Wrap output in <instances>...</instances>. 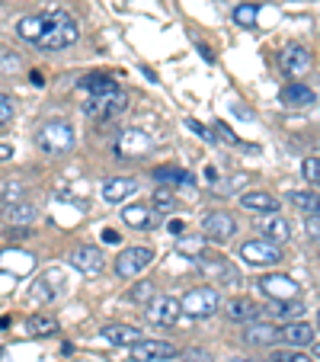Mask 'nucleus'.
I'll return each instance as SVG.
<instances>
[{
	"instance_id": "nucleus-1",
	"label": "nucleus",
	"mask_w": 320,
	"mask_h": 362,
	"mask_svg": "<svg viewBox=\"0 0 320 362\" xmlns=\"http://www.w3.org/2000/svg\"><path fill=\"white\" fill-rule=\"evenodd\" d=\"M81 39V29H77V20L61 10H48L42 13V35L35 39L39 48H48V52H61V48H71Z\"/></svg>"
},
{
	"instance_id": "nucleus-2",
	"label": "nucleus",
	"mask_w": 320,
	"mask_h": 362,
	"mask_svg": "<svg viewBox=\"0 0 320 362\" xmlns=\"http://www.w3.org/2000/svg\"><path fill=\"white\" fill-rule=\"evenodd\" d=\"M74 129H71L64 119H52V122L39 125V135H35V144H39L45 154H68L71 148H74Z\"/></svg>"
},
{
	"instance_id": "nucleus-3",
	"label": "nucleus",
	"mask_w": 320,
	"mask_h": 362,
	"mask_svg": "<svg viewBox=\"0 0 320 362\" xmlns=\"http://www.w3.org/2000/svg\"><path fill=\"white\" fill-rule=\"evenodd\" d=\"M196 269L205 276L208 282H218V286H237L240 276L237 269H234V263L227 260V257H221V253H198L196 257Z\"/></svg>"
},
{
	"instance_id": "nucleus-4",
	"label": "nucleus",
	"mask_w": 320,
	"mask_h": 362,
	"mask_svg": "<svg viewBox=\"0 0 320 362\" xmlns=\"http://www.w3.org/2000/svg\"><path fill=\"white\" fill-rule=\"evenodd\" d=\"M129 110V96L119 90V93H106V96H90L83 103V116L96 119V122H112L116 116Z\"/></svg>"
},
{
	"instance_id": "nucleus-5",
	"label": "nucleus",
	"mask_w": 320,
	"mask_h": 362,
	"mask_svg": "<svg viewBox=\"0 0 320 362\" xmlns=\"http://www.w3.org/2000/svg\"><path fill=\"white\" fill-rule=\"evenodd\" d=\"M237 257L244 263H250V267H275V263H282V250L279 244H273V240H244L237 250Z\"/></svg>"
},
{
	"instance_id": "nucleus-6",
	"label": "nucleus",
	"mask_w": 320,
	"mask_h": 362,
	"mask_svg": "<svg viewBox=\"0 0 320 362\" xmlns=\"http://www.w3.org/2000/svg\"><path fill=\"white\" fill-rule=\"evenodd\" d=\"M61 295H68V276L61 273V269H45V273H39V279L32 282V288H29V298L35 301H58Z\"/></svg>"
},
{
	"instance_id": "nucleus-7",
	"label": "nucleus",
	"mask_w": 320,
	"mask_h": 362,
	"mask_svg": "<svg viewBox=\"0 0 320 362\" xmlns=\"http://www.w3.org/2000/svg\"><path fill=\"white\" fill-rule=\"evenodd\" d=\"M183 311L189 317H208V315H215L221 308V298H218V292L211 286H202V288H189V292L183 295Z\"/></svg>"
},
{
	"instance_id": "nucleus-8",
	"label": "nucleus",
	"mask_w": 320,
	"mask_h": 362,
	"mask_svg": "<svg viewBox=\"0 0 320 362\" xmlns=\"http://www.w3.org/2000/svg\"><path fill=\"white\" fill-rule=\"evenodd\" d=\"M150 263H154V250H150V247H129V250H122L116 257V273L122 276V279H135Z\"/></svg>"
},
{
	"instance_id": "nucleus-9",
	"label": "nucleus",
	"mask_w": 320,
	"mask_h": 362,
	"mask_svg": "<svg viewBox=\"0 0 320 362\" xmlns=\"http://www.w3.org/2000/svg\"><path fill=\"white\" fill-rule=\"evenodd\" d=\"M237 234V221H234L231 212H208L202 218V238L215 240V244H225Z\"/></svg>"
},
{
	"instance_id": "nucleus-10",
	"label": "nucleus",
	"mask_w": 320,
	"mask_h": 362,
	"mask_svg": "<svg viewBox=\"0 0 320 362\" xmlns=\"http://www.w3.org/2000/svg\"><path fill=\"white\" fill-rule=\"evenodd\" d=\"M144 315H148V321L154 324V327H170V324H177V317L183 315V305H179L177 298H154L144 305Z\"/></svg>"
},
{
	"instance_id": "nucleus-11",
	"label": "nucleus",
	"mask_w": 320,
	"mask_h": 362,
	"mask_svg": "<svg viewBox=\"0 0 320 362\" xmlns=\"http://www.w3.org/2000/svg\"><path fill=\"white\" fill-rule=\"evenodd\" d=\"M116 158H141V154H148L150 151V135H144L141 129H122L116 138Z\"/></svg>"
},
{
	"instance_id": "nucleus-12",
	"label": "nucleus",
	"mask_w": 320,
	"mask_h": 362,
	"mask_svg": "<svg viewBox=\"0 0 320 362\" xmlns=\"http://www.w3.org/2000/svg\"><path fill=\"white\" fill-rule=\"evenodd\" d=\"M177 356V346L164 340H138L131 346V359L135 362H167Z\"/></svg>"
},
{
	"instance_id": "nucleus-13",
	"label": "nucleus",
	"mask_w": 320,
	"mask_h": 362,
	"mask_svg": "<svg viewBox=\"0 0 320 362\" xmlns=\"http://www.w3.org/2000/svg\"><path fill=\"white\" fill-rule=\"evenodd\" d=\"M259 292L269 295V298H279V301H288L298 295V282L285 273H273V276H263L259 279Z\"/></svg>"
},
{
	"instance_id": "nucleus-14",
	"label": "nucleus",
	"mask_w": 320,
	"mask_h": 362,
	"mask_svg": "<svg viewBox=\"0 0 320 362\" xmlns=\"http://www.w3.org/2000/svg\"><path fill=\"white\" fill-rule=\"evenodd\" d=\"M279 64H282V71H285L288 77H301V74L311 71L314 58H311V52H307L304 45H288L285 52L279 55Z\"/></svg>"
},
{
	"instance_id": "nucleus-15",
	"label": "nucleus",
	"mask_w": 320,
	"mask_h": 362,
	"mask_svg": "<svg viewBox=\"0 0 320 362\" xmlns=\"http://www.w3.org/2000/svg\"><path fill=\"white\" fill-rule=\"evenodd\" d=\"M71 267L81 269L83 276H100L102 269H106V260H102V253L96 250V247H77V250L71 253Z\"/></svg>"
},
{
	"instance_id": "nucleus-16",
	"label": "nucleus",
	"mask_w": 320,
	"mask_h": 362,
	"mask_svg": "<svg viewBox=\"0 0 320 362\" xmlns=\"http://www.w3.org/2000/svg\"><path fill=\"white\" fill-rule=\"evenodd\" d=\"M102 340L112 343V346H135L141 340V330L131 327V324H109V327H102Z\"/></svg>"
},
{
	"instance_id": "nucleus-17",
	"label": "nucleus",
	"mask_w": 320,
	"mask_h": 362,
	"mask_svg": "<svg viewBox=\"0 0 320 362\" xmlns=\"http://www.w3.org/2000/svg\"><path fill=\"white\" fill-rule=\"evenodd\" d=\"M225 311H227V317H231V321H237V324H253V321H259V317H263L266 308H259L256 301H250V298H234L231 305L225 308Z\"/></svg>"
},
{
	"instance_id": "nucleus-18",
	"label": "nucleus",
	"mask_w": 320,
	"mask_h": 362,
	"mask_svg": "<svg viewBox=\"0 0 320 362\" xmlns=\"http://www.w3.org/2000/svg\"><path fill=\"white\" fill-rule=\"evenodd\" d=\"M135 189H138V183L131 177H112V180L102 183V199H106L109 205H119L122 199H129Z\"/></svg>"
},
{
	"instance_id": "nucleus-19",
	"label": "nucleus",
	"mask_w": 320,
	"mask_h": 362,
	"mask_svg": "<svg viewBox=\"0 0 320 362\" xmlns=\"http://www.w3.org/2000/svg\"><path fill=\"white\" fill-rule=\"evenodd\" d=\"M244 340L250 343V346H273V343L282 340V330H275L273 324H256L253 321L250 327L244 330Z\"/></svg>"
},
{
	"instance_id": "nucleus-20",
	"label": "nucleus",
	"mask_w": 320,
	"mask_h": 362,
	"mask_svg": "<svg viewBox=\"0 0 320 362\" xmlns=\"http://www.w3.org/2000/svg\"><path fill=\"white\" fill-rule=\"evenodd\" d=\"M240 205H244L247 212H266V215H275L279 212V202H275V196H269V192H244L240 196Z\"/></svg>"
},
{
	"instance_id": "nucleus-21",
	"label": "nucleus",
	"mask_w": 320,
	"mask_h": 362,
	"mask_svg": "<svg viewBox=\"0 0 320 362\" xmlns=\"http://www.w3.org/2000/svg\"><path fill=\"white\" fill-rule=\"evenodd\" d=\"M77 87H81V90H87L90 96L119 93V83L112 81V77H106V74H87V77H81V81H77Z\"/></svg>"
},
{
	"instance_id": "nucleus-22",
	"label": "nucleus",
	"mask_w": 320,
	"mask_h": 362,
	"mask_svg": "<svg viewBox=\"0 0 320 362\" xmlns=\"http://www.w3.org/2000/svg\"><path fill=\"white\" fill-rule=\"evenodd\" d=\"M282 340H285L288 346H307V343H314V327L304 321H292L282 327Z\"/></svg>"
},
{
	"instance_id": "nucleus-23",
	"label": "nucleus",
	"mask_w": 320,
	"mask_h": 362,
	"mask_svg": "<svg viewBox=\"0 0 320 362\" xmlns=\"http://www.w3.org/2000/svg\"><path fill=\"white\" fill-rule=\"evenodd\" d=\"M259 231H263L266 240H273V244H285V240L292 238V228H288V221L279 218V215H269V218L259 225Z\"/></svg>"
},
{
	"instance_id": "nucleus-24",
	"label": "nucleus",
	"mask_w": 320,
	"mask_h": 362,
	"mask_svg": "<svg viewBox=\"0 0 320 362\" xmlns=\"http://www.w3.org/2000/svg\"><path fill=\"white\" fill-rule=\"evenodd\" d=\"M122 221L129 228H138V231H141V228H150L154 225V212H150V205H125L122 209Z\"/></svg>"
},
{
	"instance_id": "nucleus-25",
	"label": "nucleus",
	"mask_w": 320,
	"mask_h": 362,
	"mask_svg": "<svg viewBox=\"0 0 320 362\" xmlns=\"http://www.w3.org/2000/svg\"><path fill=\"white\" fill-rule=\"evenodd\" d=\"M282 103L285 106H311V103H317V96H314L311 87H304V83H288L285 90H282Z\"/></svg>"
},
{
	"instance_id": "nucleus-26",
	"label": "nucleus",
	"mask_w": 320,
	"mask_h": 362,
	"mask_svg": "<svg viewBox=\"0 0 320 362\" xmlns=\"http://www.w3.org/2000/svg\"><path fill=\"white\" fill-rule=\"evenodd\" d=\"M4 215H7L10 225H32V221L39 218V209H35L32 202H13L4 209Z\"/></svg>"
},
{
	"instance_id": "nucleus-27",
	"label": "nucleus",
	"mask_w": 320,
	"mask_h": 362,
	"mask_svg": "<svg viewBox=\"0 0 320 362\" xmlns=\"http://www.w3.org/2000/svg\"><path fill=\"white\" fill-rule=\"evenodd\" d=\"M58 330L61 327H58V321L52 315H32L26 321V334L29 337H55Z\"/></svg>"
},
{
	"instance_id": "nucleus-28",
	"label": "nucleus",
	"mask_w": 320,
	"mask_h": 362,
	"mask_svg": "<svg viewBox=\"0 0 320 362\" xmlns=\"http://www.w3.org/2000/svg\"><path fill=\"white\" fill-rule=\"evenodd\" d=\"M288 202L304 215H320V196L317 192H304V189H292L288 192Z\"/></svg>"
},
{
	"instance_id": "nucleus-29",
	"label": "nucleus",
	"mask_w": 320,
	"mask_h": 362,
	"mask_svg": "<svg viewBox=\"0 0 320 362\" xmlns=\"http://www.w3.org/2000/svg\"><path fill=\"white\" fill-rule=\"evenodd\" d=\"M154 180H160V183H167V186H189L196 177H192L189 170H183V167H157Z\"/></svg>"
},
{
	"instance_id": "nucleus-30",
	"label": "nucleus",
	"mask_w": 320,
	"mask_h": 362,
	"mask_svg": "<svg viewBox=\"0 0 320 362\" xmlns=\"http://www.w3.org/2000/svg\"><path fill=\"white\" fill-rule=\"evenodd\" d=\"M256 16H259V7L256 4H240L237 10H234V23L244 29H253L256 26Z\"/></svg>"
},
{
	"instance_id": "nucleus-31",
	"label": "nucleus",
	"mask_w": 320,
	"mask_h": 362,
	"mask_svg": "<svg viewBox=\"0 0 320 362\" xmlns=\"http://www.w3.org/2000/svg\"><path fill=\"white\" fill-rule=\"evenodd\" d=\"M20 196H23V183H16V180H7V183L0 186V205L20 202Z\"/></svg>"
},
{
	"instance_id": "nucleus-32",
	"label": "nucleus",
	"mask_w": 320,
	"mask_h": 362,
	"mask_svg": "<svg viewBox=\"0 0 320 362\" xmlns=\"http://www.w3.org/2000/svg\"><path fill=\"white\" fill-rule=\"evenodd\" d=\"M129 298L135 301V305H148V301H154V282H138V286H131Z\"/></svg>"
},
{
	"instance_id": "nucleus-33",
	"label": "nucleus",
	"mask_w": 320,
	"mask_h": 362,
	"mask_svg": "<svg viewBox=\"0 0 320 362\" xmlns=\"http://www.w3.org/2000/svg\"><path fill=\"white\" fill-rule=\"evenodd\" d=\"M154 209H160V212H173L177 209V199H173V192H170V186H160V189L154 192Z\"/></svg>"
},
{
	"instance_id": "nucleus-34",
	"label": "nucleus",
	"mask_w": 320,
	"mask_h": 362,
	"mask_svg": "<svg viewBox=\"0 0 320 362\" xmlns=\"http://www.w3.org/2000/svg\"><path fill=\"white\" fill-rule=\"evenodd\" d=\"M20 58L13 55V52H7V48H0V74H16L20 71Z\"/></svg>"
},
{
	"instance_id": "nucleus-35",
	"label": "nucleus",
	"mask_w": 320,
	"mask_h": 362,
	"mask_svg": "<svg viewBox=\"0 0 320 362\" xmlns=\"http://www.w3.org/2000/svg\"><path fill=\"white\" fill-rule=\"evenodd\" d=\"M273 362H314L307 353H301L298 346L295 349H282V353H273Z\"/></svg>"
},
{
	"instance_id": "nucleus-36",
	"label": "nucleus",
	"mask_w": 320,
	"mask_h": 362,
	"mask_svg": "<svg viewBox=\"0 0 320 362\" xmlns=\"http://www.w3.org/2000/svg\"><path fill=\"white\" fill-rule=\"evenodd\" d=\"M13 116H16L13 96H7V93H0V125H7V122H13Z\"/></svg>"
},
{
	"instance_id": "nucleus-37",
	"label": "nucleus",
	"mask_w": 320,
	"mask_h": 362,
	"mask_svg": "<svg viewBox=\"0 0 320 362\" xmlns=\"http://www.w3.org/2000/svg\"><path fill=\"white\" fill-rule=\"evenodd\" d=\"M301 170H304V180H307V183H311V186H320V158H307Z\"/></svg>"
},
{
	"instance_id": "nucleus-38",
	"label": "nucleus",
	"mask_w": 320,
	"mask_h": 362,
	"mask_svg": "<svg viewBox=\"0 0 320 362\" xmlns=\"http://www.w3.org/2000/svg\"><path fill=\"white\" fill-rule=\"evenodd\" d=\"M275 315H279V317H301V315H304V305H301V301H292V298H288L282 308H275Z\"/></svg>"
},
{
	"instance_id": "nucleus-39",
	"label": "nucleus",
	"mask_w": 320,
	"mask_h": 362,
	"mask_svg": "<svg viewBox=\"0 0 320 362\" xmlns=\"http://www.w3.org/2000/svg\"><path fill=\"white\" fill-rule=\"evenodd\" d=\"M218 138H221L225 144H240V138L234 135L231 125H225V122H215V141H218Z\"/></svg>"
},
{
	"instance_id": "nucleus-40",
	"label": "nucleus",
	"mask_w": 320,
	"mask_h": 362,
	"mask_svg": "<svg viewBox=\"0 0 320 362\" xmlns=\"http://www.w3.org/2000/svg\"><path fill=\"white\" fill-rule=\"evenodd\" d=\"M186 129H192L198 138H202V141H215V132H208L202 122H196V119H186Z\"/></svg>"
},
{
	"instance_id": "nucleus-41",
	"label": "nucleus",
	"mask_w": 320,
	"mask_h": 362,
	"mask_svg": "<svg viewBox=\"0 0 320 362\" xmlns=\"http://www.w3.org/2000/svg\"><path fill=\"white\" fill-rule=\"evenodd\" d=\"M29 225H10V231H7V238L10 240H23V238H29Z\"/></svg>"
},
{
	"instance_id": "nucleus-42",
	"label": "nucleus",
	"mask_w": 320,
	"mask_h": 362,
	"mask_svg": "<svg viewBox=\"0 0 320 362\" xmlns=\"http://www.w3.org/2000/svg\"><path fill=\"white\" fill-rule=\"evenodd\" d=\"M179 253H196V257H198V253H202V240H179Z\"/></svg>"
},
{
	"instance_id": "nucleus-43",
	"label": "nucleus",
	"mask_w": 320,
	"mask_h": 362,
	"mask_svg": "<svg viewBox=\"0 0 320 362\" xmlns=\"http://www.w3.org/2000/svg\"><path fill=\"white\" fill-rule=\"evenodd\" d=\"M307 234L320 238V215H307Z\"/></svg>"
},
{
	"instance_id": "nucleus-44",
	"label": "nucleus",
	"mask_w": 320,
	"mask_h": 362,
	"mask_svg": "<svg viewBox=\"0 0 320 362\" xmlns=\"http://www.w3.org/2000/svg\"><path fill=\"white\" fill-rule=\"evenodd\" d=\"M167 231H170V234H177V238H183V234H186V221H170V225H167Z\"/></svg>"
},
{
	"instance_id": "nucleus-45",
	"label": "nucleus",
	"mask_w": 320,
	"mask_h": 362,
	"mask_svg": "<svg viewBox=\"0 0 320 362\" xmlns=\"http://www.w3.org/2000/svg\"><path fill=\"white\" fill-rule=\"evenodd\" d=\"M102 240H106V244H119V231H112V228H106V231H102Z\"/></svg>"
},
{
	"instance_id": "nucleus-46",
	"label": "nucleus",
	"mask_w": 320,
	"mask_h": 362,
	"mask_svg": "<svg viewBox=\"0 0 320 362\" xmlns=\"http://www.w3.org/2000/svg\"><path fill=\"white\" fill-rule=\"evenodd\" d=\"M13 158V148L10 144H0V160H10Z\"/></svg>"
},
{
	"instance_id": "nucleus-47",
	"label": "nucleus",
	"mask_w": 320,
	"mask_h": 362,
	"mask_svg": "<svg viewBox=\"0 0 320 362\" xmlns=\"http://www.w3.org/2000/svg\"><path fill=\"white\" fill-rule=\"evenodd\" d=\"M29 81H32V83H35V87H45V77H42V74H39V71H32V74H29Z\"/></svg>"
},
{
	"instance_id": "nucleus-48",
	"label": "nucleus",
	"mask_w": 320,
	"mask_h": 362,
	"mask_svg": "<svg viewBox=\"0 0 320 362\" xmlns=\"http://www.w3.org/2000/svg\"><path fill=\"white\" fill-rule=\"evenodd\" d=\"M314 359H320V343H317V346H314Z\"/></svg>"
},
{
	"instance_id": "nucleus-49",
	"label": "nucleus",
	"mask_w": 320,
	"mask_h": 362,
	"mask_svg": "<svg viewBox=\"0 0 320 362\" xmlns=\"http://www.w3.org/2000/svg\"><path fill=\"white\" fill-rule=\"evenodd\" d=\"M196 362H208V359H205V356H196Z\"/></svg>"
},
{
	"instance_id": "nucleus-50",
	"label": "nucleus",
	"mask_w": 320,
	"mask_h": 362,
	"mask_svg": "<svg viewBox=\"0 0 320 362\" xmlns=\"http://www.w3.org/2000/svg\"><path fill=\"white\" fill-rule=\"evenodd\" d=\"M317 324H320V315H317Z\"/></svg>"
},
{
	"instance_id": "nucleus-51",
	"label": "nucleus",
	"mask_w": 320,
	"mask_h": 362,
	"mask_svg": "<svg viewBox=\"0 0 320 362\" xmlns=\"http://www.w3.org/2000/svg\"><path fill=\"white\" fill-rule=\"evenodd\" d=\"M269 362H273V359H269Z\"/></svg>"
}]
</instances>
